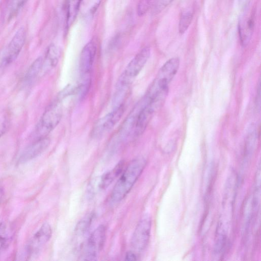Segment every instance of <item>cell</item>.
Listing matches in <instances>:
<instances>
[{
    "label": "cell",
    "mask_w": 261,
    "mask_h": 261,
    "mask_svg": "<svg viewBox=\"0 0 261 261\" xmlns=\"http://www.w3.org/2000/svg\"><path fill=\"white\" fill-rule=\"evenodd\" d=\"M124 163H118L111 171H108L101 177L99 187L101 189L107 188L113 181L122 172Z\"/></svg>",
    "instance_id": "obj_14"
},
{
    "label": "cell",
    "mask_w": 261,
    "mask_h": 261,
    "mask_svg": "<svg viewBox=\"0 0 261 261\" xmlns=\"http://www.w3.org/2000/svg\"><path fill=\"white\" fill-rule=\"evenodd\" d=\"M4 194V191L3 188L0 187V202Z\"/></svg>",
    "instance_id": "obj_28"
},
{
    "label": "cell",
    "mask_w": 261,
    "mask_h": 261,
    "mask_svg": "<svg viewBox=\"0 0 261 261\" xmlns=\"http://www.w3.org/2000/svg\"><path fill=\"white\" fill-rule=\"evenodd\" d=\"M97 45L93 41L87 43L82 49L79 59L80 77H91V71L95 61Z\"/></svg>",
    "instance_id": "obj_9"
},
{
    "label": "cell",
    "mask_w": 261,
    "mask_h": 261,
    "mask_svg": "<svg viewBox=\"0 0 261 261\" xmlns=\"http://www.w3.org/2000/svg\"><path fill=\"white\" fill-rule=\"evenodd\" d=\"M173 0H154L152 7V13L156 15L160 13Z\"/></svg>",
    "instance_id": "obj_21"
},
{
    "label": "cell",
    "mask_w": 261,
    "mask_h": 261,
    "mask_svg": "<svg viewBox=\"0 0 261 261\" xmlns=\"http://www.w3.org/2000/svg\"><path fill=\"white\" fill-rule=\"evenodd\" d=\"M42 67L43 58L40 57L36 59L29 67L23 79V85L28 86L33 83L37 76L42 73Z\"/></svg>",
    "instance_id": "obj_13"
},
{
    "label": "cell",
    "mask_w": 261,
    "mask_h": 261,
    "mask_svg": "<svg viewBox=\"0 0 261 261\" xmlns=\"http://www.w3.org/2000/svg\"><path fill=\"white\" fill-rule=\"evenodd\" d=\"M25 38V30L23 28H19L4 51L1 62L2 66H7L17 59L23 47Z\"/></svg>",
    "instance_id": "obj_8"
},
{
    "label": "cell",
    "mask_w": 261,
    "mask_h": 261,
    "mask_svg": "<svg viewBox=\"0 0 261 261\" xmlns=\"http://www.w3.org/2000/svg\"><path fill=\"white\" fill-rule=\"evenodd\" d=\"M249 0H240V4L242 5V6H246L247 5Z\"/></svg>",
    "instance_id": "obj_27"
},
{
    "label": "cell",
    "mask_w": 261,
    "mask_h": 261,
    "mask_svg": "<svg viewBox=\"0 0 261 261\" xmlns=\"http://www.w3.org/2000/svg\"><path fill=\"white\" fill-rule=\"evenodd\" d=\"M62 101L56 97L46 108L35 128L36 139L47 137L58 125L63 115Z\"/></svg>",
    "instance_id": "obj_3"
},
{
    "label": "cell",
    "mask_w": 261,
    "mask_h": 261,
    "mask_svg": "<svg viewBox=\"0 0 261 261\" xmlns=\"http://www.w3.org/2000/svg\"><path fill=\"white\" fill-rule=\"evenodd\" d=\"M81 0H67L66 25L69 27L74 21L80 9Z\"/></svg>",
    "instance_id": "obj_16"
},
{
    "label": "cell",
    "mask_w": 261,
    "mask_h": 261,
    "mask_svg": "<svg viewBox=\"0 0 261 261\" xmlns=\"http://www.w3.org/2000/svg\"><path fill=\"white\" fill-rule=\"evenodd\" d=\"M59 48L54 44L50 45L46 50L44 58H43L42 73H45L55 67L59 62Z\"/></svg>",
    "instance_id": "obj_12"
},
{
    "label": "cell",
    "mask_w": 261,
    "mask_h": 261,
    "mask_svg": "<svg viewBox=\"0 0 261 261\" xmlns=\"http://www.w3.org/2000/svg\"><path fill=\"white\" fill-rule=\"evenodd\" d=\"M257 95H256V105H260V83H258V89L257 90Z\"/></svg>",
    "instance_id": "obj_26"
},
{
    "label": "cell",
    "mask_w": 261,
    "mask_h": 261,
    "mask_svg": "<svg viewBox=\"0 0 261 261\" xmlns=\"http://www.w3.org/2000/svg\"><path fill=\"white\" fill-rule=\"evenodd\" d=\"M146 163L142 156L137 157L130 162L120 174L112 191L111 199L113 202H120L127 195L142 173Z\"/></svg>",
    "instance_id": "obj_1"
},
{
    "label": "cell",
    "mask_w": 261,
    "mask_h": 261,
    "mask_svg": "<svg viewBox=\"0 0 261 261\" xmlns=\"http://www.w3.org/2000/svg\"><path fill=\"white\" fill-rule=\"evenodd\" d=\"M151 6V0H139L137 7V12L139 16L144 15L148 11Z\"/></svg>",
    "instance_id": "obj_23"
},
{
    "label": "cell",
    "mask_w": 261,
    "mask_h": 261,
    "mask_svg": "<svg viewBox=\"0 0 261 261\" xmlns=\"http://www.w3.org/2000/svg\"><path fill=\"white\" fill-rule=\"evenodd\" d=\"M52 234V229L50 225L44 223L39 229L34 234L23 251L20 257L27 258L37 255L43 246L49 240Z\"/></svg>",
    "instance_id": "obj_7"
},
{
    "label": "cell",
    "mask_w": 261,
    "mask_h": 261,
    "mask_svg": "<svg viewBox=\"0 0 261 261\" xmlns=\"http://www.w3.org/2000/svg\"><path fill=\"white\" fill-rule=\"evenodd\" d=\"M125 259L129 261L136 260L138 259V255L130 250L126 253Z\"/></svg>",
    "instance_id": "obj_25"
},
{
    "label": "cell",
    "mask_w": 261,
    "mask_h": 261,
    "mask_svg": "<svg viewBox=\"0 0 261 261\" xmlns=\"http://www.w3.org/2000/svg\"><path fill=\"white\" fill-rule=\"evenodd\" d=\"M8 240L6 226L3 223H0V254L6 247Z\"/></svg>",
    "instance_id": "obj_22"
},
{
    "label": "cell",
    "mask_w": 261,
    "mask_h": 261,
    "mask_svg": "<svg viewBox=\"0 0 261 261\" xmlns=\"http://www.w3.org/2000/svg\"><path fill=\"white\" fill-rule=\"evenodd\" d=\"M93 218L92 214L87 215L77 224L75 229V233L77 236H83L88 231Z\"/></svg>",
    "instance_id": "obj_17"
},
{
    "label": "cell",
    "mask_w": 261,
    "mask_h": 261,
    "mask_svg": "<svg viewBox=\"0 0 261 261\" xmlns=\"http://www.w3.org/2000/svg\"><path fill=\"white\" fill-rule=\"evenodd\" d=\"M124 111V105L114 107L113 111L99 119L94 125L91 136L99 138L109 133L119 121Z\"/></svg>",
    "instance_id": "obj_6"
},
{
    "label": "cell",
    "mask_w": 261,
    "mask_h": 261,
    "mask_svg": "<svg viewBox=\"0 0 261 261\" xmlns=\"http://www.w3.org/2000/svg\"><path fill=\"white\" fill-rule=\"evenodd\" d=\"M100 1V0H81L80 8L84 9L86 14H91L97 9Z\"/></svg>",
    "instance_id": "obj_19"
},
{
    "label": "cell",
    "mask_w": 261,
    "mask_h": 261,
    "mask_svg": "<svg viewBox=\"0 0 261 261\" xmlns=\"http://www.w3.org/2000/svg\"><path fill=\"white\" fill-rule=\"evenodd\" d=\"M151 221L149 216H144L139 221L130 241L133 252L136 254L143 252L146 248L150 235Z\"/></svg>",
    "instance_id": "obj_5"
},
{
    "label": "cell",
    "mask_w": 261,
    "mask_h": 261,
    "mask_svg": "<svg viewBox=\"0 0 261 261\" xmlns=\"http://www.w3.org/2000/svg\"><path fill=\"white\" fill-rule=\"evenodd\" d=\"M254 15L251 13L249 16L243 17L239 23V33L242 45L246 46L251 37L254 28Z\"/></svg>",
    "instance_id": "obj_11"
},
{
    "label": "cell",
    "mask_w": 261,
    "mask_h": 261,
    "mask_svg": "<svg viewBox=\"0 0 261 261\" xmlns=\"http://www.w3.org/2000/svg\"><path fill=\"white\" fill-rule=\"evenodd\" d=\"M106 229L103 225L98 226L89 236L81 248L82 260H95L102 249L106 240Z\"/></svg>",
    "instance_id": "obj_4"
},
{
    "label": "cell",
    "mask_w": 261,
    "mask_h": 261,
    "mask_svg": "<svg viewBox=\"0 0 261 261\" xmlns=\"http://www.w3.org/2000/svg\"><path fill=\"white\" fill-rule=\"evenodd\" d=\"M49 144L50 139L47 137L36 139L22 151L18 163L20 164L25 163L37 158L47 148Z\"/></svg>",
    "instance_id": "obj_10"
},
{
    "label": "cell",
    "mask_w": 261,
    "mask_h": 261,
    "mask_svg": "<svg viewBox=\"0 0 261 261\" xmlns=\"http://www.w3.org/2000/svg\"><path fill=\"white\" fill-rule=\"evenodd\" d=\"M150 55V49L146 46L131 60L120 75L116 84L114 97L123 98L135 78L141 72Z\"/></svg>",
    "instance_id": "obj_2"
},
{
    "label": "cell",
    "mask_w": 261,
    "mask_h": 261,
    "mask_svg": "<svg viewBox=\"0 0 261 261\" xmlns=\"http://www.w3.org/2000/svg\"><path fill=\"white\" fill-rule=\"evenodd\" d=\"M9 125V119L5 112L0 113V138L7 130Z\"/></svg>",
    "instance_id": "obj_24"
},
{
    "label": "cell",
    "mask_w": 261,
    "mask_h": 261,
    "mask_svg": "<svg viewBox=\"0 0 261 261\" xmlns=\"http://www.w3.org/2000/svg\"><path fill=\"white\" fill-rule=\"evenodd\" d=\"M27 1V0H12V3L10 5L8 18L10 19L13 18Z\"/></svg>",
    "instance_id": "obj_20"
},
{
    "label": "cell",
    "mask_w": 261,
    "mask_h": 261,
    "mask_svg": "<svg viewBox=\"0 0 261 261\" xmlns=\"http://www.w3.org/2000/svg\"><path fill=\"white\" fill-rule=\"evenodd\" d=\"M193 13L188 11L182 13L178 23V31L180 34H184L189 28L193 18Z\"/></svg>",
    "instance_id": "obj_18"
},
{
    "label": "cell",
    "mask_w": 261,
    "mask_h": 261,
    "mask_svg": "<svg viewBox=\"0 0 261 261\" xmlns=\"http://www.w3.org/2000/svg\"><path fill=\"white\" fill-rule=\"evenodd\" d=\"M257 133L254 125H252L249 129L246 139L245 146V156L247 159L251 155L254 149Z\"/></svg>",
    "instance_id": "obj_15"
}]
</instances>
